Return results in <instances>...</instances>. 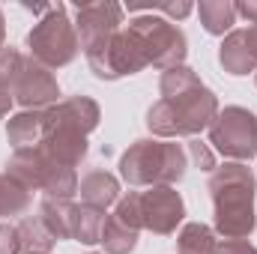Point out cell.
<instances>
[{
    "label": "cell",
    "mask_w": 257,
    "mask_h": 254,
    "mask_svg": "<svg viewBox=\"0 0 257 254\" xmlns=\"http://www.w3.org/2000/svg\"><path fill=\"white\" fill-rule=\"evenodd\" d=\"M215 230L224 239H248L254 233V174L242 162H224L209 177Z\"/></svg>",
    "instance_id": "1"
},
{
    "label": "cell",
    "mask_w": 257,
    "mask_h": 254,
    "mask_svg": "<svg viewBox=\"0 0 257 254\" xmlns=\"http://www.w3.org/2000/svg\"><path fill=\"white\" fill-rule=\"evenodd\" d=\"M102 111L90 96H69L48 108L42 147L66 168H78L87 159V135L99 126Z\"/></svg>",
    "instance_id": "2"
},
{
    "label": "cell",
    "mask_w": 257,
    "mask_h": 254,
    "mask_svg": "<svg viewBox=\"0 0 257 254\" xmlns=\"http://www.w3.org/2000/svg\"><path fill=\"white\" fill-rule=\"evenodd\" d=\"M218 99L215 93L200 81L192 90H183L177 96H165L159 99L156 105H150L147 111V129L162 138V141H171V138H194L197 132L212 126V120L218 117Z\"/></svg>",
    "instance_id": "3"
},
{
    "label": "cell",
    "mask_w": 257,
    "mask_h": 254,
    "mask_svg": "<svg viewBox=\"0 0 257 254\" xmlns=\"http://www.w3.org/2000/svg\"><path fill=\"white\" fill-rule=\"evenodd\" d=\"M186 168H189L186 147L162 138H141L120 156V177L135 189L174 186L186 177Z\"/></svg>",
    "instance_id": "4"
},
{
    "label": "cell",
    "mask_w": 257,
    "mask_h": 254,
    "mask_svg": "<svg viewBox=\"0 0 257 254\" xmlns=\"http://www.w3.org/2000/svg\"><path fill=\"white\" fill-rule=\"evenodd\" d=\"M0 63L6 69V78H9L12 102H18L24 111H48L51 105H57L60 84L51 75V69L36 63L33 57H24L12 45L0 48Z\"/></svg>",
    "instance_id": "5"
},
{
    "label": "cell",
    "mask_w": 257,
    "mask_h": 254,
    "mask_svg": "<svg viewBox=\"0 0 257 254\" xmlns=\"http://www.w3.org/2000/svg\"><path fill=\"white\" fill-rule=\"evenodd\" d=\"M6 174H12L30 191H45V197H72L78 191L75 168L60 165L42 144L30 150H15L6 162Z\"/></svg>",
    "instance_id": "6"
},
{
    "label": "cell",
    "mask_w": 257,
    "mask_h": 254,
    "mask_svg": "<svg viewBox=\"0 0 257 254\" xmlns=\"http://www.w3.org/2000/svg\"><path fill=\"white\" fill-rule=\"evenodd\" d=\"M27 51H30V57L36 63H42L45 69L69 66L78 57V51H81L78 30H75V21H69L63 3H54L33 24V30L27 33Z\"/></svg>",
    "instance_id": "7"
},
{
    "label": "cell",
    "mask_w": 257,
    "mask_h": 254,
    "mask_svg": "<svg viewBox=\"0 0 257 254\" xmlns=\"http://www.w3.org/2000/svg\"><path fill=\"white\" fill-rule=\"evenodd\" d=\"M128 27L141 39L147 63L153 69L165 72V69L183 66L186 54H189V42H186V33L174 21L162 18V15H153V12H144V15H135L128 21Z\"/></svg>",
    "instance_id": "8"
},
{
    "label": "cell",
    "mask_w": 257,
    "mask_h": 254,
    "mask_svg": "<svg viewBox=\"0 0 257 254\" xmlns=\"http://www.w3.org/2000/svg\"><path fill=\"white\" fill-rule=\"evenodd\" d=\"M209 144L230 162H248L257 156V117L248 108L227 105L209 126Z\"/></svg>",
    "instance_id": "9"
},
{
    "label": "cell",
    "mask_w": 257,
    "mask_h": 254,
    "mask_svg": "<svg viewBox=\"0 0 257 254\" xmlns=\"http://www.w3.org/2000/svg\"><path fill=\"white\" fill-rule=\"evenodd\" d=\"M87 63L93 69V75L102 78V81H117V78H126V75H138L141 69L150 66L141 39L135 36V30L128 24H123V30H117L99 51L87 54Z\"/></svg>",
    "instance_id": "10"
},
{
    "label": "cell",
    "mask_w": 257,
    "mask_h": 254,
    "mask_svg": "<svg viewBox=\"0 0 257 254\" xmlns=\"http://www.w3.org/2000/svg\"><path fill=\"white\" fill-rule=\"evenodd\" d=\"M75 30L84 57L99 51L117 30H123V6L114 0H93V3H78L75 9Z\"/></svg>",
    "instance_id": "11"
},
{
    "label": "cell",
    "mask_w": 257,
    "mask_h": 254,
    "mask_svg": "<svg viewBox=\"0 0 257 254\" xmlns=\"http://www.w3.org/2000/svg\"><path fill=\"white\" fill-rule=\"evenodd\" d=\"M183 218H186V203L174 186H153V189L141 191L144 230H150L156 236H171Z\"/></svg>",
    "instance_id": "12"
},
{
    "label": "cell",
    "mask_w": 257,
    "mask_h": 254,
    "mask_svg": "<svg viewBox=\"0 0 257 254\" xmlns=\"http://www.w3.org/2000/svg\"><path fill=\"white\" fill-rule=\"evenodd\" d=\"M218 63L227 75H248L257 72V57L248 45V36L245 30H230L224 39H221V48H218Z\"/></svg>",
    "instance_id": "13"
},
{
    "label": "cell",
    "mask_w": 257,
    "mask_h": 254,
    "mask_svg": "<svg viewBox=\"0 0 257 254\" xmlns=\"http://www.w3.org/2000/svg\"><path fill=\"white\" fill-rule=\"evenodd\" d=\"M45 123H48V111H18L6 126V138L12 150L39 147L45 141Z\"/></svg>",
    "instance_id": "14"
},
{
    "label": "cell",
    "mask_w": 257,
    "mask_h": 254,
    "mask_svg": "<svg viewBox=\"0 0 257 254\" xmlns=\"http://www.w3.org/2000/svg\"><path fill=\"white\" fill-rule=\"evenodd\" d=\"M78 191H81V200L87 206L108 209L111 203L120 200V180L114 174H108V171H90L78 183Z\"/></svg>",
    "instance_id": "15"
},
{
    "label": "cell",
    "mask_w": 257,
    "mask_h": 254,
    "mask_svg": "<svg viewBox=\"0 0 257 254\" xmlns=\"http://www.w3.org/2000/svg\"><path fill=\"white\" fill-rule=\"evenodd\" d=\"M105 209H96V206H87V203H75V212H72V239L84 242V245H96L102 239V230H105Z\"/></svg>",
    "instance_id": "16"
},
{
    "label": "cell",
    "mask_w": 257,
    "mask_h": 254,
    "mask_svg": "<svg viewBox=\"0 0 257 254\" xmlns=\"http://www.w3.org/2000/svg\"><path fill=\"white\" fill-rule=\"evenodd\" d=\"M197 15H200V24L209 36H224L236 24V3H230V0H200Z\"/></svg>",
    "instance_id": "17"
},
{
    "label": "cell",
    "mask_w": 257,
    "mask_h": 254,
    "mask_svg": "<svg viewBox=\"0 0 257 254\" xmlns=\"http://www.w3.org/2000/svg\"><path fill=\"white\" fill-rule=\"evenodd\" d=\"M15 227H18V239H21L24 254H48L57 242V236L48 230V224L39 215H24Z\"/></svg>",
    "instance_id": "18"
},
{
    "label": "cell",
    "mask_w": 257,
    "mask_h": 254,
    "mask_svg": "<svg viewBox=\"0 0 257 254\" xmlns=\"http://www.w3.org/2000/svg\"><path fill=\"white\" fill-rule=\"evenodd\" d=\"M72 212L75 203L69 197H45L39 203V218L48 224V230L57 239H72Z\"/></svg>",
    "instance_id": "19"
},
{
    "label": "cell",
    "mask_w": 257,
    "mask_h": 254,
    "mask_svg": "<svg viewBox=\"0 0 257 254\" xmlns=\"http://www.w3.org/2000/svg\"><path fill=\"white\" fill-rule=\"evenodd\" d=\"M177 248H180V254H218L215 230L200 221H189L177 236Z\"/></svg>",
    "instance_id": "20"
},
{
    "label": "cell",
    "mask_w": 257,
    "mask_h": 254,
    "mask_svg": "<svg viewBox=\"0 0 257 254\" xmlns=\"http://www.w3.org/2000/svg\"><path fill=\"white\" fill-rule=\"evenodd\" d=\"M27 206H30V189L3 171L0 174V218L21 215Z\"/></svg>",
    "instance_id": "21"
},
{
    "label": "cell",
    "mask_w": 257,
    "mask_h": 254,
    "mask_svg": "<svg viewBox=\"0 0 257 254\" xmlns=\"http://www.w3.org/2000/svg\"><path fill=\"white\" fill-rule=\"evenodd\" d=\"M99 242L105 245V254H132L138 245V230H132L123 221H117L114 215H108Z\"/></svg>",
    "instance_id": "22"
},
{
    "label": "cell",
    "mask_w": 257,
    "mask_h": 254,
    "mask_svg": "<svg viewBox=\"0 0 257 254\" xmlns=\"http://www.w3.org/2000/svg\"><path fill=\"white\" fill-rule=\"evenodd\" d=\"M114 218L123 221L132 230H144V221H141V191H128L126 197L117 200V209H114Z\"/></svg>",
    "instance_id": "23"
},
{
    "label": "cell",
    "mask_w": 257,
    "mask_h": 254,
    "mask_svg": "<svg viewBox=\"0 0 257 254\" xmlns=\"http://www.w3.org/2000/svg\"><path fill=\"white\" fill-rule=\"evenodd\" d=\"M186 156H189V162H192L194 168H200V171H215V153H212L209 144L192 138V141L186 144Z\"/></svg>",
    "instance_id": "24"
},
{
    "label": "cell",
    "mask_w": 257,
    "mask_h": 254,
    "mask_svg": "<svg viewBox=\"0 0 257 254\" xmlns=\"http://www.w3.org/2000/svg\"><path fill=\"white\" fill-rule=\"evenodd\" d=\"M0 254H21V239L15 224H0Z\"/></svg>",
    "instance_id": "25"
},
{
    "label": "cell",
    "mask_w": 257,
    "mask_h": 254,
    "mask_svg": "<svg viewBox=\"0 0 257 254\" xmlns=\"http://www.w3.org/2000/svg\"><path fill=\"white\" fill-rule=\"evenodd\" d=\"M218 254H257V245L251 239H221Z\"/></svg>",
    "instance_id": "26"
},
{
    "label": "cell",
    "mask_w": 257,
    "mask_h": 254,
    "mask_svg": "<svg viewBox=\"0 0 257 254\" xmlns=\"http://www.w3.org/2000/svg\"><path fill=\"white\" fill-rule=\"evenodd\" d=\"M12 108V90H9V78H6V69L0 63V120L9 114Z\"/></svg>",
    "instance_id": "27"
},
{
    "label": "cell",
    "mask_w": 257,
    "mask_h": 254,
    "mask_svg": "<svg viewBox=\"0 0 257 254\" xmlns=\"http://www.w3.org/2000/svg\"><path fill=\"white\" fill-rule=\"evenodd\" d=\"M236 15H242V18H248L251 24H257V0H242V3H236Z\"/></svg>",
    "instance_id": "28"
},
{
    "label": "cell",
    "mask_w": 257,
    "mask_h": 254,
    "mask_svg": "<svg viewBox=\"0 0 257 254\" xmlns=\"http://www.w3.org/2000/svg\"><path fill=\"white\" fill-rule=\"evenodd\" d=\"M245 36H248V45H251V51H254V57H257V24H251L245 30Z\"/></svg>",
    "instance_id": "29"
},
{
    "label": "cell",
    "mask_w": 257,
    "mask_h": 254,
    "mask_svg": "<svg viewBox=\"0 0 257 254\" xmlns=\"http://www.w3.org/2000/svg\"><path fill=\"white\" fill-rule=\"evenodd\" d=\"M3 39H6V21H3V12H0V48H3Z\"/></svg>",
    "instance_id": "30"
},
{
    "label": "cell",
    "mask_w": 257,
    "mask_h": 254,
    "mask_svg": "<svg viewBox=\"0 0 257 254\" xmlns=\"http://www.w3.org/2000/svg\"><path fill=\"white\" fill-rule=\"evenodd\" d=\"M254 84H257V72H254Z\"/></svg>",
    "instance_id": "31"
}]
</instances>
